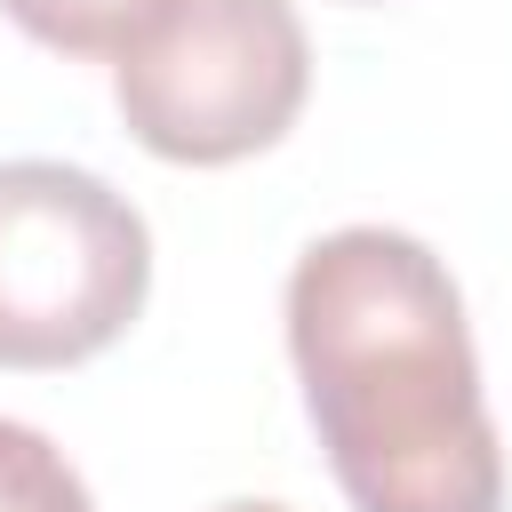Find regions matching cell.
Instances as JSON below:
<instances>
[{
  "label": "cell",
  "mask_w": 512,
  "mask_h": 512,
  "mask_svg": "<svg viewBox=\"0 0 512 512\" xmlns=\"http://www.w3.org/2000/svg\"><path fill=\"white\" fill-rule=\"evenodd\" d=\"M288 360L352 512H504L464 288L416 232H320L288 272Z\"/></svg>",
  "instance_id": "6da1fadb"
},
{
  "label": "cell",
  "mask_w": 512,
  "mask_h": 512,
  "mask_svg": "<svg viewBox=\"0 0 512 512\" xmlns=\"http://www.w3.org/2000/svg\"><path fill=\"white\" fill-rule=\"evenodd\" d=\"M312 96V40L296 0H168V16L112 56V104L152 160L232 168L272 152Z\"/></svg>",
  "instance_id": "7a4b0ae2"
},
{
  "label": "cell",
  "mask_w": 512,
  "mask_h": 512,
  "mask_svg": "<svg viewBox=\"0 0 512 512\" xmlns=\"http://www.w3.org/2000/svg\"><path fill=\"white\" fill-rule=\"evenodd\" d=\"M152 296V232L72 160H0V368H80Z\"/></svg>",
  "instance_id": "3957f363"
},
{
  "label": "cell",
  "mask_w": 512,
  "mask_h": 512,
  "mask_svg": "<svg viewBox=\"0 0 512 512\" xmlns=\"http://www.w3.org/2000/svg\"><path fill=\"white\" fill-rule=\"evenodd\" d=\"M0 16L56 56H128L168 16V0H0Z\"/></svg>",
  "instance_id": "277c9868"
},
{
  "label": "cell",
  "mask_w": 512,
  "mask_h": 512,
  "mask_svg": "<svg viewBox=\"0 0 512 512\" xmlns=\"http://www.w3.org/2000/svg\"><path fill=\"white\" fill-rule=\"evenodd\" d=\"M0 512H96V496L40 424L0 416Z\"/></svg>",
  "instance_id": "5b68a950"
},
{
  "label": "cell",
  "mask_w": 512,
  "mask_h": 512,
  "mask_svg": "<svg viewBox=\"0 0 512 512\" xmlns=\"http://www.w3.org/2000/svg\"><path fill=\"white\" fill-rule=\"evenodd\" d=\"M216 512H288V504H216Z\"/></svg>",
  "instance_id": "8992f818"
}]
</instances>
